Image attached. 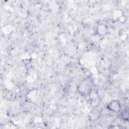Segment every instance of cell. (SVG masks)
Returning <instances> with one entry per match:
<instances>
[{
  "instance_id": "cell-3",
  "label": "cell",
  "mask_w": 129,
  "mask_h": 129,
  "mask_svg": "<svg viewBox=\"0 0 129 129\" xmlns=\"http://www.w3.org/2000/svg\"><path fill=\"white\" fill-rule=\"evenodd\" d=\"M121 112V111H120ZM120 116L122 120L124 121H128V110H124L120 113Z\"/></svg>"
},
{
  "instance_id": "cell-1",
  "label": "cell",
  "mask_w": 129,
  "mask_h": 129,
  "mask_svg": "<svg viewBox=\"0 0 129 129\" xmlns=\"http://www.w3.org/2000/svg\"><path fill=\"white\" fill-rule=\"evenodd\" d=\"M106 108L109 111L113 113H120L121 110V104L120 101L117 99L110 100L106 104Z\"/></svg>"
},
{
  "instance_id": "cell-2",
  "label": "cell",
  "mask_w": 129,
  "mask_h": 129,
  "mask_svg": "<svg viewBox=\"0 0 129 129\" xmlns=\"http://www.w3.org/2000/svg\"><path fill=\"white\" fill-rule=\"evenodd\" d=\"M107 27L105 25L101 24L97 27V32L99 36H104L107 32Z\"/></svg>"
}]
</instances>
